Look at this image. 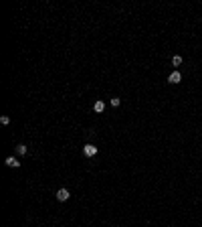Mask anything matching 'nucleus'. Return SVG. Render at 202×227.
Listing matches in <instances>:
<instances>
[{"label":"nucleus","mask_w":202,"mask_h":227,"mask_svg":"<svg viewBox=\"0 0 202 227\" xmlns=\"http://www.w3.org/2000/svg\"><path fill=\"white\" fill-rule=\"evenodd\" d=\"M182 81V75L178 73V71H172L170 75H168V83H172V85H176V83H180Z\"/></svg>","instance_id":"1"},{"label":"nucleus","mask_w":202,"mask_h":227,"mask_svg":"<svg viewBox=\"0 0 202 227\" xmlns=\"http://www.w3.org/2000/svg\"><path fill=\"white\" fill-rule=\"evenodd\" d=\"M93 110H95L97 114H101V112L105 110V101H101V99H97V101L93 103Z\"/></svg>","instance_id":"5"},{"label":"nucleus","mask_w":202,"mask_h":227,"mask_svg":"<svg viewBox=\"0 0 202 227\" xmlns=\"http://www.w3.org/2000/svg\"><path fill=\"white\" fill-rule=\"evenodd\" d=\"M109 103H111L113 108H117V105L121 103V99H119V97H111V99H109Z\"/></svg>","instance_id":"8"},{"label":"nucleus","mask_w":202,"mask_h":227,"mask_svg":"<svg viewBox=\"0 0 202 227\" xmlns=\"http://www.w3.org/2000/svg\"><path fill=\"white\" fill-rule=\"evenodd\" d=\"M172 65H174V67H180V65H182V57H180V55H174V57H172Z\"/></svg>","instance_id":"6"},{"label":"nucleus","mask_w":202,"mask_h":227,"mask_svg":"<svg viewBox=\"0 0 202 227\" xmlns=\"http://www.w3.org/2000/svg\"><path fill=\"white\" fill-rule=\"evenodd\" d=\"M4 164H6V166H10V168H18V166H20V162H18L16 158H12V156H8V158L4 160Z\"/></svg>","instance_id":"4"},{"label":"nucleus","mask_w":202,"mask_h":227,"mask_svg":"<svg viewBox=\"0 0 202 227\" xmlns=\"http://www.w3.org/2000/svg\"><path fill=\"white\" fill-rule=\"evenodd\" d=\"M69 197H71V193H69L67 189H59V191H57V201H67Z\"/></svg>","instance_id":"3"},{"label":"nucleus","mask_w":202,"mask_h":227,"mask_svg":"<svg viewBox=\"0 0 202 227\" xmlns=\"http://www.w3.org/2000/svg\"><path fill=\"white\" fill-rule=\"evenodd\" d=\"M16 152H18V154H26V152H28V148H26L24 144H18V146H16Z\"/></svg>","instance_id":"7"},{"label":"nucleus","mask_w":202,"mask_h":227,"mask_svg":"<svg viewBox=\"0 0 202 227\" xmlns=\"http://www.w3.org/2000/svg\"><path fill=\"white\" fill-rule=\"evenodd\" d=\"M83 152H85V156L91 158V156L97 154V146H93V144H85V146H83Z\"/></svg>","instance_id":"2"},{"label":"nucleus","mask_w":202,"mask_h":227,"mask_svg":"<svg viewBox=\"0 0 202 227\" xmlns=\"http://www.w3.org/2000/svg\"><path fill=\"white\" fill-rule=\"evenodd\" d=\"M0 122H2L4 126H8V124H10V118H8V116H2V118H0Z\"/></svg>","instance_id":"9"}]
</instances>
